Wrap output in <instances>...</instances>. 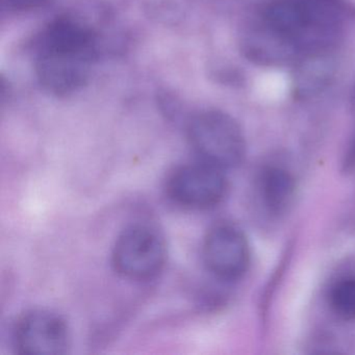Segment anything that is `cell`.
<instances>
[{"label": "cell", "instance_id": "1", "mask_svg": "<svg viewBox=\"0 0 355 355\" xmlns=\"http://www.w3.org/2000/svg\"><path fill=\"white\" fill-rule=\"evenodd\" d=\"M97 57L98 45L92 31L78 20L59 18L39 39L35 60L37 78L51 94H72L87 84Z\"/></svg>", "mask_w": 355, "mask_h": 355}, {"label": "cell", "instance_id": "2", "mask_svg": "<svg viewBox=\"0 0 355 355\" xmlns=\"http://www.w3.org/2000/svg\"><path fill=\"white\" fill-rule=\"evenodd\" d=\"M187 132L200 161L227 169L244 159L246 144L242 130L228 114L217 110L200 112L190 120Z\"/></svg>", "mask_w": 355, "mask_h": 355}, {"label": "cell", "instance_id": "3", "mask_svg": "<svg viewBox=\"0 0 355 355\" xmlns=\"http://www.w3.org/2000/svg\"><path fill=\"white\" fill-rule=\"evenodd\" d=\"M167 246L163 234L145 223L130 225L121 232L113 250L116 271L132 280L151 279L163 270Z\"/></svg>", "mask_w": 355, "mask_h": 355}, {"label": "cell", "instance_id": "4", "mask_svg": "<svg viewBox=\"0 0 355 355\" xmlns=\"http://www.w3.org/2000/svg\"><path fill=\"white\" fill-rule=\"evenodd\" d=\"M223 171L222 168L203 161L178 166L168 175V196L187 209L216 207L227 194V178Z\"/></svg>", "mask_w": 355, "mask_h": 355}, {"label": "cell", "instance_id": "5", "mask_svg": "<svg viewBox=\"0 0 355 355\" xmlns=\"http://www.w3.org/2000/svg\"><path fill=\"white\" fill-rule=\"evenodd\" d=\"M70 338L64 318L46 309L24 313L14 329L16 350L24 355L64 354L69 349Z\"/></svg>", "mask_w": 355, "mask_h": 355}, {"label": "cell", "instance_id": "6", "mask_svg": "<svg viewBox=\"0 0 355 355\" xmlns=\"http://www.w3.org/2000/svg\"><path fill=\"white\" fill-rule=\"evenodd\" d=\"M203 259L216 277L226 282L240 279L250 263V248L244 232L228 223L214 226L203 242Z\"/></svg>", "mask_w": 355, "mask_h": 355}, {"label": "cell", "instance_id": "7", "mask_svg": "<svg viewBox=\"0 0 355 355\" xmlns=\"http://www.w3.org/2000/svg\"><path fill=\"white\" fill-rule=\"evenodd\" d=\"M243 53L259 65L282 67L296 65L302 53L297 47L259 24L249 30L242 40Z\"/></svg>", "mask_w": 355, "mask_h": 355}, {"label": "cell", "instance_id": "8", "mask_svg": "<svg viewBox=\"0 0 355 355\" xmlns=\"http://www.w3.org/2000/svg\"><path fill=\"white\" fill-rule=\"evenodd\" d=\"M294 67L293 88L298 98H309L319 94L334 76V62L328 53L304 55Z\"/></svg>", "mask_w": 355, "mask_h": 355}, {"label": "cell", "instance_id": "9", "mask_svg": "<svg viewBox=\"0 0 355 355\" xmlns=\"http://www.w3.org/2000/svg\"><path fill=\"white\" fill-rule=\"evenodd\" d=\"M295 180L282 168L271 167L261 176V195L270 211L282 214L292 205L295 196Z\"/></svg>", "mask_w": 355, "mask_h": 355}, {"label": "cell", "instance_id": "10", "mask_svg": "<svg viewBox=\"0 0 355 355\" xmlns=\"http://www.w3.org/2000/svg\"><path fill=\"white\" fill-rule=\"evenodd\" d=\"M330 304L338 317L355 320V276L345 278L334 286Z\"/></svg>", "mask_w": 355, "mask_h": 355}, {"label": "cell", "instance_id": "11", "mask_svg": "<svg viewBox=\"0 0 355 355\" xmlns=\"http://www.w3.org/2000/svg\"><path fill=\"white\" fill-rule=\"evenodd\" d=\"M49 0H3V5L15 11H30L46 5Z\"/></svg>", "mask_w": 355, "mask_h": 355}, {"label": "cell", "instance_id": "12", "mask_svg": "<svg viewBox=\"0 0 355 355\" xmlns=\"http://www.w3.org/2000/svg\"><path fill=\"white\" fill-rule=\"evenodd\" d=\"M348 159L349 161H350L351 165L355 164V139L354 141H353L352 146H351L350 153H349Z\"/></svg>", "mask_w": 355, "mask_h": 355}, {"label": "cell", "instance_id": "13", "mask_svg": "<svg viewBox=\"0 0 355 355\" xmlns=\"http://www.w3.org/2000/svg\"><path fill=\"white\" fill-rule=\"evenodd\" d=\"M334 3H338V5L342 6V3H340V0H332Z\"/></svg>", "mask_w": 355, "mask_h": 355}, {"label": "cell", "instance_id": "14", "mask_svg": "<svg viewBox=\"0 0 355 355\" xmlns=\"http://www.w3.org/2000/svg\"><path fill=\"white\" fill-rule=\"evenodd\" d=\"M353 98H354V101H355V89H354V92H353Z\"/></svg>", "mask_w": 355, "mask_h": 355}]
</instances>
